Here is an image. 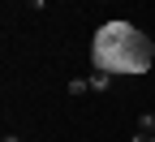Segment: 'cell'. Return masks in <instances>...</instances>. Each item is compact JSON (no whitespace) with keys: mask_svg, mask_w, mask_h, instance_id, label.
<instances>
[{"mask_svg":"<svg viewBox=\"0 0 155 142\" xmlns=\"http://www.w3.org/2000/svg\"><path fill=\"white\" fill-rule=\"evenodd\" d=\"M95 60H99V69H125V73H147L151 60H155V48L151 39L138 35L134 26L125 22H112V26H99L95 35Z\"/></svg>","mask_w":155,"mask_h":142,"instance_id":"6da1fadb","label":"cell"},{"mask_svg":"<svg viewBox=\"0 0 155 142\" xmlns=\"http://www.w3.org/2000/svg\"><path fill=\"white\" fill-rule=\"evenodd\" d=\"M108 82H112V73H108V69L91 73V91H108Z\"/></svg>","mask_w":155,"mask_h":142,"instance_id":"7a4b0ae2","label":"cell"},{"mask_svg":"<svg viewBox=\"0 0 155 142\" xmlns=\"http://www.w3.org/2000/svg\"><path fill=\"white\" fill-rule=\"evenodd\" d=\"M138 134H155V112H142L138 116Z\"/></svg>","mask_w":155,"mask_h":142,"instance_id":"3957f363","label":"cell"},{"mask_svg":"<svg viewBox=\"0 0 155 142\" xmlns=\"http://www.w3.org/2000/svg\"><path fill=\"white\" fill-rule=\"evenodd\" d=\"M91 91V78H73V82H69V95H86Z\"/></svg>","mask_w":155,"mask_h":142,"instance_id":"277c9868","label":"cell"},{"mask_svg":"<svg viewBox=\"0 0 155 142\" xmlns=\"http://www.w3.org/2000/svg\"><path fill=\"white\" fill-rule=\"evenodd\" d=\"M129 142H147V134H134V138H129Z\"/></svg>","mask_w":155,"mask_h":142,"instance_id":"5b68a950","label":"cell"},{"mask_svg":"<svg viewBox=\"0 0 155 142\" xmlns=\"http://www.w3.org/2000/svg\"><path fill=\"white\" fill-rule=\"evenodd\" d=\"M5 142H22V138H13V134H5Z\"/></svg>","mask_w":155,"mask_h":142,"instance_id":"8992f818","label":"cell"},{"mask_svg":"<svg viewBox=\"0 0 155 142\" xmlns=\"http://www.w3.org/2000/svg\"><path fill=\"white\" fill-rule=\"evenodd\" d=\"M147 142H155V134H147Z\"/></svg>","mask_w":155,"mask_h":142,"instance_id":"52a82bcc","label":"cell"}]
</instances>
